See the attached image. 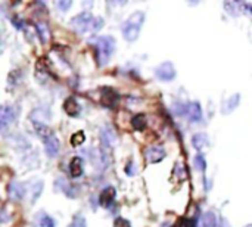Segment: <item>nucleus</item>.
<instances>
[{"instance_id":"nucleus-22","label":"nucleus","mask_w":252,"mask_h":227,"mask_svg":"<svg viewBox=\"0 0 252 227\" xmlns=\"http://www.w3.org/2000/svg\"><path fill=\"white\" fill-rule=\"evenodd\" d=\"M38 225L40 227H55V222L52 217H49L47 214H40L38 217Z\"/></svg>"},{"instance_id":"nucleus-24","label":"nucleus","mask_w":252,"mask_h":227,"mask_svg":"<svg viewBox=\"0 0 252 227\" xmlns=\"http://www.w3.org/2000/svg\"><path fill=\"white\" fill-rule=\"evenodd\" d=\"M68 227H86V219H84V216L75 214L74 219H72V222H71V225Z\"/></svg>"},{"instance_id":"nucleus-5","label":"nucleus","mask_w":252,"mask_h":227,"mask_svg":"<svg viewBox=\"0 0 252 227\" xmlns=\"http://www.w3.org/2000/svg\"><path fill=\"white\" fill-rule=\"evenodd\" d=\"M176 74H177V71H176L173 62H170V61H165L155 68V75L161 81H171L176 78Z\"/></svg>"},{"instance_id":"nucleus-18","label":"nucleus","mask_w":252,"mask_h":227,"mask_svg":"<svg viewBox=\"0 0 252 227\" xmlns=\"http://www.w3.org/2000/svg\"><path fill=\"white\" fill-rule=\"evenodd\" d=\"M202 227H217V216L213 211H208L202 216Z\"/></svg>"},{"instance_id":"nucleus-20","label":"nucleus","mask_w":252,"mask_h":227,"mask_svg":"<svg viewBox=\"0 0 252 227\" xmlns=\"http://www.w3.org/2000/svg\"><path fill=\"white\" fill-rule=\"evenodd\" d=\"M84 140H86V136H84L83 131H77V133H74L71 136V145L72 146H80V145L84 143Z\"/></svg>"},{"instance_id":"nucleus-14","label":"nucleus","mask_w":252,"mask_h":227,"mask_svg":"<svg viewBox=\"0 0 252 227\" xmlns=\"http://www.w3.org/2000/svg\"><path fill=\"white\" fill-rule=\"evenodd\" d=\"M100 140L103 146H112V143L115 142V133L111 127H103L100 131Z\"/></svg>"},{"instance_id":"nucleus-10","label":"nucleus","mask_w":252,"mask_h":227,"mask_svg":"<svg viewBox=\"0 0 252 227\" xmlns=\"http://www.w3.org/2000/svg\"><path fill=\"white\" fill-rule=\"evenodd\" d=\"M115 196H117V191H115V188H112V186L105 188V189L100 192V195H99V202H100V205H102V207L109 208V207L114 204Z\"/></svg>"},{"instance_id":"nucleus-8","label":"nucleus","mask_w":252,"mask_h":227,"mask_svg":"<svg viewBox=\"0 0 252 227\" xmlns=\"http://www.w3.org/2000/svg\"><path fill=\"white\" fill-rule=\"evenodd\" d=\"M145 157L151 164H157L165 158V151L161 146H151L145 151Z\"/></svg>"},{"instance_id":"nucleus-6","label":"nucleus","mask_w":252,"mask_h":227,"mask_svg":"<svg viewBox=\"0 0 252 227\" xmlns=\"http://www.w3.org/2000/svg\"><path fill=\"white\" fill-rule=\"evenodd\" d=\"M100 102L106 108H114L118 102V93L112 87H102L100 90Z\"/></svg>"},{"instance_id":"nucleus-26","label":"nucleus","mask_w":252,"mask_h":227,"mask_svg":"<svg viewBox=\"0 0 252 227\" xmlns=\"http://www.w3.org/2000/svg\"><path fill=\"white\" fill-rule=\"evenodd\" d=\"M71 1H58L56 3V6L59 7V9H62V10H66V9H69L71 7Z\"/></svg>"},{"instance_id":"nucleus-9","label":"nucleus","mask_w":252,"mask_h":227,"mask_svg":"<svg viewBox=\"0 0 252 227\" xmlns=\"http://www.w3.org/2000/svg\"><path fill=\"white\" fill-rule=\"evenodd\" d=\"M16 118V112L12 106H3L1 108V115H0V127L1 130H6L7 126H10Z\"/></svg>"},{"instance_id":"nucleus-23","label":"nucleus","mask_w":252,"mask_h":227,"mask_svg":"<svg viewBox=\"0 0 252 227\" xmlns=\"http://www.w3.org/2000/svg\"><path fill=\"white\" fill-rule=\"evenodd\" d=\"M173 227H196V225H195V222H193L192 219L182 217V219H179V220L174 223V226Z\"/></svg>"},{"instance_id":"nucleus-4","label":"nucleus","mask_w":252,"mask_h":227,"mask_svg":"<svg viewBox=\"0 0 252 227\" xmlns=\"http://www.w3.org/2000/svg\"><path fill=\"white\" fill-rule=\"evenodd\" d=\"M180 115H186L192 123H199L202 121V108L198 102H190L183 105L182 109L177 111Z\"/></svg>"},{"instance_id":"nucleus-13","label":"nucleus","mask_w":252,"mask_h":227,"mask_svg":"<svg viewBox=\"0 0 252 227\" xmlns=\"http://www.w3.org/2000/svg\"><path fill=\"white\" fill-rule=\"evenodd\" d=\"M69 173L71 177L77 179L83 174V160L80 157H74L69 162Z\"/></svg>"},{"instance_id":"nucleus-16","label":"nucleus","mask_w":252,"mask_h":227,"mask_svg":"<svg viewBox=\"0 0 252 227\" xmlns=\"http://www.w3.org/2000/svg\"><path fill=\"white\" fill-rule=\"evenodd\" d=\"M239 95H233L232 97H229L224 103H223V114H230L233 109H236V106L239 105Z\"/></svg>"},{"instance_id":"nucleus-11","label":"nucleus","mask_w":252,"mask_h":227,"mask_svg":"<svg viewBox=\"0 0 252 227\" xmlns=\"http://www.w3.org/2000/svg\"><path fill=\"white\" fill-rule=\"evenodd\" d=\"M7 191H9V198L13 201H21L25 195V186L18 182H10Z\"/></svg>"},{"instance_id":"nucleus-2","label":"nucleus","mask_w":252,"mask_h":227,"mask_svg":"<svg viewBox=\"0 0 252 227\" xmlns=\"http://www.w3.org/2000/svg\"><path fill=\"white\" fill-rule=\"evenodd\" d=\"M143 22H145V13L143 12H134L133 15H130L121 27L124 38L127 41H136L139 38Z\"/></svg>"},{"instance_id":"nucleus-21","label":"nucleus","mask_w":252,"mask_h":227,"mask_svg":"<svg viewBox=\"0 0 252 227\" xmlns=\"http://www.w3.org/2000/svg\"><path fill=\"white\" fill-rule=\"evenodd\" d=\"M195 167L199 170V171H202V173H205V170H207V161H205V158H204V155L202 154H198L196 157H195Z\"/></svg>"},{"instance_id":"nucleus-19","label":"nucleus","mask_w":252,"mask_h":227,"mask_svg":"<svg viewBox=\"0 0 252 227\" xmlns=\"http://www.w3.org/2000/svg\"><path fill=\"white\" fill-rule=\"evenodd\" d=\"M35 30H37V32H38V37L41 38V43H46V41L49 40V37H50V32H49L47 24L40 22V24H37V25H35Z\"/></svg>"},{"instance_id":"nucleus-12","label":"nucleus","mask_w":252,"mask_h":227,"mask_svg":"<svg viewBox=\"0 0 252 227\" xmlns=\"http://www.w3.org/2000/svg\"><path fill=\"white\" fill-rule=\"evenodd\" d=\"M63 109H65V112L69 115V117H77L78 114H80V105H78V102L75 100V97H68L65 102H63Z\"/></svg>"},{"instance_id":"nucleus-15","label":"nucleus","mask_w":252,"mask_h":227,"mask_svg":"<svg viewBox=\"0 0 252 227\" xmlns=\"http://www.w3.org/2000/svg\"><path fill=\"white\" fill-rule=\"evenodd\" d=\"M192 145H193V148L198 149V151L204 149V148L208 145V136H207L205 133H196V134L192 137Z\"/></svg>"},{"instance_id":"nucleus-27","label":"nucleus","mask_w":252,"mask_h":227,"mask_svg":"<svg viewBox=\"0 0 252 227\" xmlns=\"http://www.w3.org/2000/svg\"><path fill=\"white\" fill-rule=\"evenodd\" d=\"M133 168H134V164H133V162H128V164H127V168H126V173H127L128 176H134V170H133Z\"/></svg>"},{"instance_id":"nucleus-25","label":"nucleus","mask_w":252,"mask_h":227,"mask_svg":"<svg viewBox=\"0 0 252 227\" xmlns=\"http://www.w3.org/2000/svg\"><path fill=\"white\" fill-rule=\"evenodd\" d=\"M114 227H131V225H130L128 220H126V219H123V217H118V219H115V222H114Z\"/></svg>"},{"instance_id":"nucleus-17","label":"nucleus","mask_w":252,"mask_h":227,"mask_svg":"<svg viewBox=\"0 0 252 227\" xmlns=\"http://www.w3.org/2000/svg\"><path fill=\"white\" fill-rule=\"evenodd\" d=\"M146 124H148V121H146V117L143 114H137L131 118V126L137 131H143L146 129Z\"/></svg>"},{"instance_id":"nucleus-7","label":"nucleus","mask_w":252,"mask_h":227,"mask_svg":"<svg viewBox=\"0 0 252 227\" xmlns=\"http://www.w3.org/2000/svg\"><path fill=\"white\" fill-rule=\"evenodd\" d=\"M43 142H44L46 154H47L50 158H55V157L58 155V152H59V148H61V142H59V139H58V137L55 136V133H53V134H50L47 139H44Z\"/></svg>"},{"instance_id":"nucleus-3","label":"nucleus","mask_w":252,"mask_h":227,"mask_svg":"<svg viewBox=\"0 0 252 227\" xmlns=\"http://www.w3.org/2000/svg\"><path fill=\"white\" fill-rule=\"evenodd\" d=\"M94 47H96V59H97V64L102 66L112 56V53L115 50V40L111 35L97 37L94 40Z\"/></svg>"},{"instance_id":"nucleus-1","label":"nucleus","mask_w":252,"mask_h":227,"mask_svg":"<svg viewBox=\"0 0 252 227\" xmlns=\"http://www.w3.org/2000/svg\"><path fill=\"white\" fill-rule=\"evenodd\" d=\"M71 27L80 32V34H87V32H96L103 27V19L99 16H94L89 12H83L71 19Z\"/></svg>"},{"instance_id":"nucleus-28","label":"nucleus","mask_w":252,"mask_h":227,"mask_svg":"<svg viewBox=\"0 0 252 227\" xmlns=\"http://www.w3.org/2000/svg\"><path fill=\"white\" fill-rule=\"evenodd\" d=\"M245 227H252V225H248V226H245Z\"/></svg>"}]
</instances>
